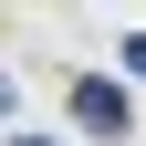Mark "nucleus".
<instances>
[{"instance_id":"obj_1","label":"nucleus","mask_w":146,"mask_h":146,"mask_svg":"<svg viewBox=\"0 0 146 146\" xmlns=\"http://www.w3.org/2000/svg\"><path fill=\"white\" fill-rule=\"evenodd\" d=\"M73 125H84V136H136V94L104 84V73H84V84H73Z\"/></svg>"},{"instance_id":"obj_2","label":"nucleus","mask_w":146,"mask_h":146,"mask_svg":"<svg viewBox=\"0 0 146 146\" xmlns=\"http://www.w3.org/2000/svg\"><path fill=\"white\" fill-rule=\"evenodd\" d=\"M125 73H136V84H146V31H125Z\"/></svg>"},{"instance_id":"obj_4","label":"nucleus","mask_w":146,"mask_h":146,"mask_svg":"<svg viewBox=\"0 0 146 146\" xmlns=\"http://www.w3.org/2000/svg\"><path fill=\"white\" fill-rule=\"evenodd\" d=\"M21 146H63V136H21Z\"/></svg>"},{"instance_id":"obj_3","label":"nucleus","mask_w":146,"mask_h":146,"mask_svg":"<svg viewBox=\"0 0 146 146\" xmlns=\"http://www.w3.org/2000/svg\"><path fill=\"white\" fill-rule=\"evenodd\" d=\"M11 104H21V84H11V73H0V115H11Z\"/></svg>"}]
</instances>
